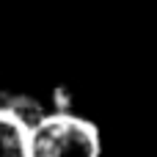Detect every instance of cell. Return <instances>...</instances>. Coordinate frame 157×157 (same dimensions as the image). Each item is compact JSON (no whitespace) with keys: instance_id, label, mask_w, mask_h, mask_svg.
Listing matches in <instances>:
<instances>
[{"instance_id":"obj_1","label":"cell","mask_w":157,"mask_h":157,"mask_svg":"<svg viewBox=\"0 0 157 157\" xmlns=\"http://www.w3.org/2000/svg\"><path fill=\"white\" fill-rule=\"evenodd\" d=\"M102 135L91 119L69 110L41 113L28 127V157H99Z\"/></svg>"},{"instance_id":"obj_2","label":"cell","mask_w":157,"mask_h":157,"mask_svg":"<svg viewBox=\"0 0 157 157\" xmlns=\"http://www.w3.org/2000/svg\"><path fill=\"white\" fill-rule=\"evenodd\" d=\"M0 157H28V124L0 102Z\"/></svg>"}]
</instances>
